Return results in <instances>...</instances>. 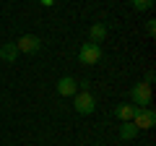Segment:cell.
<instances>
[{"label":"cell","instance_id":"11","mask_svg":"<svg viewBox=\"0 0 156 146\" xmlns=\"http://www.w3.org/2000/svg\"><path fill=\"white\" fill-rule=\"evenodd\" d=\"M130 5H133L135 11H148V8L154 5V0H130Z\"/></svg>","mask_w":156,"mask_h":146},{"label":"cell","instance_id":"4","mask_svg":"<svg viewBox=\"0 0 156 146\" xmlns=\"http://www.w3.org/2000/svg\"><path fill=\"white\" fill-rule=\"evenodd\" d=\"M130 104H135V107H148V104H151V86L143 84V81H138V84L130 89Z\"/></svg>","mask_w":156,"mask_h":146},{"label":"cell","instance_id":"7","mask_svg":"<svg viewBox=\"0 0 156 146\" xmlns=\"http://www.w3.org/2000/svg\"><path fill=\"white\" fill-rule=\"evenodd\" d=\"M135 110H138V107L135 104H117L115 107V118L120 120V123H130V120H133V115H135Z\"/></svg>","mask_w":156,"mask_h":146},{"label":"cell","instance_id":"5","mask_svg":"<svg viewBox=\"0 0 156 146\" xmlns=\"http://www.w3.org/2000/svg\"><path fill=\"white\" fill-rule=\"evenodd\" d=\"M16 47H18V52L34 55V52L42 50V39H39L37 34H23V37H18V39H16Z\"/></svg>","mask_w":156,"mask_h":146},{"label":"cell","instance_id":"14","mask_svg":"<svg viewBox=\"0 0 156 146\" xmlns=\"http://www.w3.org/2000/svg\"><path fill=\"white\" fill-rule=\"evenodd\" d=\"M52 3H55V0H42V5H44V8H50Z\"/></svg>","mask_w":156,"mask_h":146},{"label":"cell","instance_id":"9","mask_svg":"<svg viewBox=\"0 0 156 146\" xmlns=\"http://www.w3.org/2000/svg\"><path fill=\"white\" fill-rule=\"evenodd\" d=\"M107 39V26L101 21H96L94 26L89 29V42H94V45H101V42Z\"/></svg>","mask_w":156,"mask_h":146},{"label":"cell","instance_id":"15","mask_svg":"<svg viewBox=\"0 0 156 146\" xmlns=\"http://www.w3.org/2000/svg\"><path fill=\"white\" fill-rule=\"evenodd\" d=\"M96 146H99V144H96Z\"/></svg>","mask_w":156,"mask_h":146},{"label":"cell","instance_id":"3","mask_svg":"<svg viewBox=\"0 0 156 146\" xmlns=\"http://www.w3.org/2000/svg\"><path fill=\"white\" fill-rule=\"evenodd\" d=\"M130 123H133L138 130H148V128H154V125H156V112L151 110V107H138Z\"/></svg>","mask_w":156,"mask_h":146},{"label":"cell","instance_id":"8","mask_svg":"<svg viewBox=\"0 0 156 146\" xmlns=\"http://www.w3.org/2000/svg\"><path fill=\"white\" fill-rule=\"evenodd\" d=\"M21 55L16 47V42H5V45H0V60L3 63H16V57Z\"/></svg>","mask_w":156,"mask_h":146},{"label":"cell","instance_id":"1","mask_svg":"<svg viewBox=\"0 0 156 146\" xmlns=\"http://www.w3.org/2000/svg\"><path fill=\"white\" fill-rule=\"evenodd\" d=\"M78 60L83 65H96L101 60V45H94V42H83L78 47Z\"/></svg>","mask_w":156,"mask_h":146},{"label":"cell","instance_id":"12","mask_svg":"<svg viewBox=\"0 0 156 146\" xmlns=\"http://www.w3.org/2000/svg\"><path fill=\"white\" fill-rule=\"evenodd\" d=\"M146 34H148L151 39H154V37H156V21H154V18H151V21L146 24Z\"/></svg>","mask_w":156,"mask_h":146},{"label":"cell","instance_id":"10","mask_svg":"<svg viewBox=\"0 0 156 146\" xmlns=\"http://www.w3.org/2000/svg\"><path fill=\"white\" fill-rule=\"evenodd\" d=\"M138 133H140V130L135 128L133 123H120V138H122V141H133Z\"/></svg>","mask_w":156,"mask_h":146},{"label":"cell","instance_id":"13","mask_svg":"<svg viewBox=\"0 0 156 146\" xmlns=\"http://www.w3.org/2000/svg\"><path fill=\"white\" fill-rule=\"evenodd\" d=\"M154 78H156V73H154V71H146V78H143V84H148V86H151V84H154Z\"/></svg>","mask_w":156,"mask_h":146},{"label":"cell","instance_id":"2","mask_svg":"<svg viewBox=\"0 0 156 146\" xmlns=\"http://www.w3.org/2000/svg\"><path fill=\"white\" fill-rule=\"evenodd\" d=\"M73 107H76L78 115H91V112L96 110V97L91 94V91H76Z\"/></svg>","mask_w":156,"mask_h":146},{"label":"cell","instance_id":"6","mask_svg":"<svg viewBox=\"0 0 156 146\" xmlns=\"http://www.w3.org/2000/svg\"><path fill=\"white\" fill-rule=\"evenodd\" d=\"M76 91H78V81L73 78V76L57 78V94L60 97H76Z\"/></svg>","mask_w":156,"mask_h":146}]
</instances>
